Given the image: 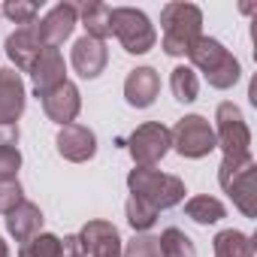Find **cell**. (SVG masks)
<instances>
[{
  "instance_id": "obj_1",
  "label": "cell",
  "mask_w": 257,
  "mask_h": 257,
  "mask_svg": "<svg viewBox=\"0 0 257 257\" xmlns=\"http://www.w3.org/2000/svg\"><path fill=\"white\" fill-rule=\"evenodd\" d=\"M161 28H164V52L173 58H185L203 37V13L194 4H167L161 10Z\"/></svg>"
},
{
  "instance_id": "obj_2",
  "label": "cell",
  "mask_w": 257,
  "mask_h": 257,
  "mask_svg": "<svg viewBox=\"0 0 257 257\" xmlns=\"http://www.w3.org/2000/svg\"><path fill=\"white\" fill-rule=\"evenodd\" d=\"M218 185L224 188V194H230L245 218L257 215V164L251 155L224 158L218 167Z\"/></svg>"
},
{
  "instance_id": "obj_3",
  "label": "cell",
  "mask_w": 257,
  "mask_h": 257,
  "mask_svg": "<svg viewBox=\"0 0 257 257\" xmlns=\"http://www.w3.org/2000/svg\"><path fill=\"white\" fill-rule=\"evenodd\" d=\"M127 188H131L134 197L152 203L158 212L161 209H173L185 200V182L179 176H170V173H161L155 167H134L127 173Z\"/></svg>"
},
{
  "instance_id": "obj_4",
  "label": "cell",
  "mask_w": 257,
  "mask_h": 257,
  "mask_svg": "<svg viewBox=\"0 0 257 257\" xmlns=\"http://www.w3.org/2000/svg\"><path fill=\"white\" fill-rule=\"evenodd\" d=\"M188 58H191V64L206 76V82H209L212 88H218V91L233 88V85L239 82V76H242L239 61H236L218 40H212V37H200V40L194 43V49L188 52Z\"/></svg>"
},
{
  "instance_id": "obj_5",
  "label": "cell",
  "mask_w": 257,
  "mask_h": 257,
  "mask_svg": "<svg viewBox=\"0 0 257 257\" xmlns=\"http://www.w3.org/2000/svg\"><path fill=\"white\" fill-rule=\"evenodd\" d=\"M109 28H112V37L124 46L127 55H146L158 43L152 19L143 10H134V7H115L112 16H109Z\"/></svg>"
},
{
  "instance_id": "obj_6",
  "label": "cell",
  "mask_w": 257,
  "mask_h": 257,
  "mask_svg": "<svg viewBox=\"0 0 257 257\" xmlns=\"http://www.w3.org/2000/svg\"><path fill=\"white\" fill-rule=\"evenodd\" d=\"M215 146L224 152V158H242L251 155V131L245 124V115L236 103H221L215 112Z\"/></svg>"
},
{
  "instance_id": "obj_7",
  "label": "cell",
  "mask_w": 257,
  "mask_h": 257,
  "mask_svg": "<svg viewBox=\"0 0 257 257\" xmlns=\"http://www.w3.org/2000/svg\"><path fill=\"white\" fill-rule=\"evenodd\" d=\"M173 149V137L170 127H164L161 121H146L137 131L127 137V152L137 161V167H155L167 158V152Z\"/></svg>"
},
{
  "instance_id": "obj_8",
  "label": "cell",
  "mask_w": 257,
  "mask_h": 257,
  "mask_svg": "<svg viewBox=\"0 0 257 257\" xmlns=\"http://www.w3.org/2000/svg\"><path fill=\"white\" fill-rule=\"evenodd\" d=\"M173 149L182 155V158H191V161H200L206 158L209 152H215V131H212V124L203 118V115H185L173 131Z\"/></svg>"
},
{
  "instance_id": "obj_9",
  "label": "cell",
  "mask_w": 257,
  "mask_h": 257,
  "mask_svg": "<svg viewBox=\"0 0 257 257\" xmlns=\"http://www.w3.org/2000/svg\"><path fill=\"white\" fill-rule=\"evenodd\" d=\"M76 25H79V7L76 4H58L40 19V25H31V28L46 49H58L64 40L73 37Z\"/></svg>"
},
{
  "instance_id": "obj_10",
  "label": "cell",
  "mask_w": 257,
  "mask_h": 257,
  "mask_svg": "<svg viewBox=\"0 0 257 257\" xmlns=\"http://www.w3.org/2000/svg\"><path fill=\"white\" fill-rule=\"evenodd\" d=\"M55 146H58V155L64 161H70V164H85V161H91L97 155V137H94L91 127H85V124L61 127Z\"/></svg>"
},
{
  "instance_id": "obj_11",
  "label": "cell",
  "mask_w": 257,
  "mask_h": 257,
  "mask_svg": "<svg viewBox=\"0 0 257 257\" xmlns=\"http://www.w3.org/2000/svg\"><path fill=\"white\" fill-rule=\"evenodd\" d=\"M40 100H43V112L49 115V121H55L61 127L73 124L79 109H82V94H79V88L73 82H61L55 91H49Z\"/></svg>"
},
{
  "instance_id": "obj_12",
  "label": "cell",
  "mask_w": 257,
  "mask_h": 257,
  "mask_svg": "<svg viewBox=\"0 0 257 257\" xmlns=\"http://www.w3.org/2000/svg\"><path fill=\"white\" fill-rule=\"evenodd\" d=\"M85 254L94 257H121V233L109 221H88L79 233Z\"/></svg>"
},
{
  "instance_id": "obj_13",
  "label": "cell",
  "mask_w": 257,
  "mask_h": 257,
  "mask_svg": "<svg viewBox=\"0 0 257 257\" xmlns=\"http://www.w3.org/2000/svg\"><path fill=\"white\" fill-rule=\"evenodd\" d=\"M31 82H34L37 97H46V94L55 91L61 82H67V64H64V55H61L58 49H43L40 58H37L34 67H31Z\"/></svg>"
},
{
  "instance_id": "obj_14",
  "label": "cell",
  "mask_w": 257,
  "mask_h": 257,
  "mask_svg": "<svg viewBox=\"0 0 257 257\" xmlns=\"http://www.w3.org/2000/svg\"><path fill=\"white\" fill-rule=\"evenodd\" d=\"M161 94V76L152 67H137L124 79V100L134 109H149Z\"/></svg>"
},
{
  "instance_id": "obj_15",
  "label": "cell",
  "mask_w": 257,
  "mask_h": 257,
  "mask_svg": "<svg viewBox=\"0 0 257 257\" xmlns=\"http://www.w3.org/2000/svg\"><path fill=\"white\" fill-rule=\"evenodd\" d=\"M73 70L82 76V79H97L106 64H109V52H106V43L94 40V37H82L73 43Z\"/></svg>"
},
{
  "instance_id": "obj_16",
  "label": "cell",
  "mask_w": 257,
  "mask_h": 257,
  "mask_svg": "<svg viewBox=\"0 0 257 257\" xmlns=\"http://www.w3.org/2000/svg\"><path fill=\"white\" fill-rule=\"evenodd\" d=\"M28 91L16 70H0V124H16L25 112Z\"/></svg>"
},
{
  "instance_id": "obj_17",
  "label": "cell",
  "mask_w": 257,
  "mask_h": 257,
  "mask_svg": "<svg viewBox=\"0 0 257 257\" xmlns=\"http://www.w3.org/2000/svg\"><path fill=\"white\" fill-rule=\"evenodd\" d=\"M4 49H7V58L13 61V67H16V70L31 73L34 61L40 58V52H43L46 46L40 43V37L34 34V28H19V31H13V34L7 37Z\"/></svg>"
},
{
  "instance_id": "obj_18",
  "label": "cell",
  "mask_w": 257,
  "mask_h": 257,
  "mask_svg": "<svg viewBox=\"0 0 257 257\" xmlns=\"http://www.w3.org/2000/svg\"><path fill=\"white\" fill-rule=\"evenodd\" d=\"M43 209L40 206H34V203H28V200H22L13 212H7V230H10V236L16 239V242H31L34 236H40L43 233Z\"/></svg>"
},
{
  "instance_id": "obj_19",
  "label": "cell",
  "mask_w": 257,
  "mask_h": 257,
  "mask_svg": "<svg viewBox=\"0 0 257 257\" xmlns=\"http://www.w3.org/2000/svg\"><path fill=\"white\" fill-rule=\"evenodd\" d=\"M109 16L112 10L100 0H88V4L79 7V19H82V28H85V37H94V40H106L112 37V28H109Z\"/></svg>"
},
{
  "instance_id": "obj_20",
  "label": "cell",
  "mask_w": 257,
  "mask_h": 257,
  "mask_svg": "<svg viewBox=\"0 0 257 257\" xmlns=\"http://www.w3.org/2000/svg\"><path fill=\"white\" fill-rule=\"evenodd\" d=\"M185 215H188L191 221L209 227V224H218V221L227 215V209H224V203H221L218 197L200 194V197H191V200L185 203Z\"/></svg>"
},
{
  "instance_id": "obj_21",
  "label": "cell",
  "mask_w": 257,
  "mask_h": 257,
  "mask_svg": "<svg viewBox=\"0 0 257 257\" xmlns=\"http://www.w3.org/2000/svg\"><path fill=\"white\" fill-rule=\"evenodd\" d=\"M215 257H254V239L242 230H221L215 236Z\"/></svg>"
},
{
  "instance_id": "obj_22",
  "label": "cell",
  "mask_w": 257,
  "mask_h": 257,
  "mask_svg": "<svg viewBox=\"0 0 257 257\" xmlns=\"http://www.w3.org/2000/svg\"><path fill=\"white\" fill-rule=\"evenodd\" d=\"M158 242H161V254H164V257H197L194 239H191L185 230H179V227H167V230L158 236Z\"/></svg>"
},
{
  "instance_id": "obj_23",
  "label": "cell",
  "mask_w": 257,
  "mask_h": 257,
  "mask_svg": "<svg viewBox=\"0 0 257 257\" xmlns=\"http://www.w3.org/2000/svg\"><path fill=\"white\" fill-rule=\"evenodd\" d=\"M124 215H127V224H131L137 233H146V230H152L158 224L161 212L152 203H146V200H140V197L131 194V200H127V206H124Z\"/></svg>"
},
{
  "instance_id": "obj_24",
  "label": "cell",
  "mask_w": 257,
  "mask_h": 257,
  "mask_svg": "<svg viewBox=\"0 0 257 257\" xmlns=\"http://www.w3.org/2000/svg\"><path fill=\"white\" fill-rule=\"evenodd\" d=\"M170 91L179 103H194L200 94V79L191 67H176L170 73Z\"/></svg>"
},
{
  "instance_id": "obj_25",
  "label": "cell",
  "mask_w": 257,
  "mask_h": 257,
  "mask_svg": "<svg viewBox=\"0 0 257 257\" xmlns=\"http://www.w3.org/2000/svg\"><path fill=\"white\" fill-rule=\"evenodd\" d=\"M0 13H4L10 22L22 25V28H31V25H37L40 7L31 4V0H10V4H4V10H0Z\"/></svg>"
},
{
  "instance_id": "obj_26",
  "label": "cell",
  "mask_w": 257,
  "mask_h": 257,
  "mask_svg": "<svg viewBox=\"0 0 257 257\" xmlns=\"http://www.w3.org/2000/svg\"><path fill=\"white\" fill-rule=\"evenodd\" d=\"M121 257H164L161 254V242L158 236H149V233H140L127 242V248H121Z\"/></svg>"
},
{
  "instance_id": "obj_27",
  "label": "cell",
  "mask_w": 257,
  "mask_h": 257,
  "mask_svg": "<svg viewBox=\"0 0 257 257\" xmlns=\"http://www.w3.org/2000/svg\"><path fill=\"white\" fill-rule=\"evenodd\" d=\"M55 251H58V236L40 233V236H34L31 242L22 245L19 257H55Z\"/></svg>"
},
{
  "instance_id": "obj_28",
  "label": "cell",
  "mask_w": 257,
  "mask_h": 257,
  "mask_svg": "<svg viewBox=\"0 0 257 257\" xmlns=\"http://www.w3.org/2000/svg\"><path fill=\"white\" fill-rule=\"evenodd\" d=\"M25 200V191H22V182L19 179H4L0 182V212H13L19 203Z\"/></svg>"
},
{
  "instance_id": "obj_29",
  "label": "cell",
  "mask_w": 257,
  "mask_h": 257,
  "mask_svg": "<svg viewBox=\"0 0 257 257\" xmlns=\"http://www.w3.org/2000/svg\"><path fill=\"white\" fill-rule=\"evenodd\" d=\"M22 170V152L19 149H0V182L16 179Z\"/></svg>"
},
{
  "instance_id": "obj_30",
  "label": "cell",
  "mask_w": 257,
  "mask_h": 257,
  "mask_svg": "<svg viewBox=\"0 0 257 257\" xmlns=\"http://www.w3.org/2000/svg\"><path fill=\"white\" fill-rule=\"evenodd\" d=\"M55 257H85V248H82V242H79V233H70V236L58 239Z\"/></svg>"
},
{
  "instance_id": "obj_31",
  "label": "cell",
  "mask_w": 257,
  "mask_h": 257,
  "mask_svg": "<svg viewBox=\"0 0 257 257\" xmlns=\"http://www.w3.org/2000/svg\"><path fill=\"white\" fill-rule=\"evenodd\" d=\"M19 143V124H0V149H16Z\"/></svg>"
},
{
  "instance_id": "obj_32",
  "label": "cell",
  "mask_w": 257,
  "mask_h": 257,
  "mask_svg": "<svg viewBox=\"0 0 257 257\" xmlns=\"http://www.w3.org/2000/svg\"><path fill=\"white\" fill-rule=\"evenodd\" d=\"M0 257H10V248H7V242L0 239Z\"/></svg>"
}]
</instances>
